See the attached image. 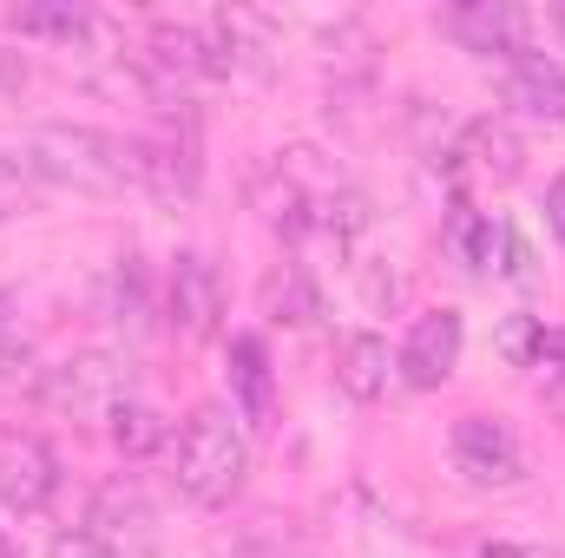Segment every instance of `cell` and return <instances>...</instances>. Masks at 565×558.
Instances as JSON below:
<instances>
[{
    "label": "cell",
    "instance_id": "obj_1",
    "mask_svg": "<svg viewBox=\"0 0 565 558\" xmlns=\"http://www.w3.org/2000/svg\"><path fill=\"white\" fill-rule=\"evenodd\" d=\"M13 158L33 184H60L86 197L139 191V139H113L99 126H33Z\"/></svg>",
    "mask_w": 565,
    "mask_h": 558
},
{
    "label": "cell",
    "instance_id": "obj_2",
    "mask_svg": "<svg viewBox=\"0 0 565 558\" xmlns=\"http://www.w3.org/2000/svg\"><path fill=\"white\" fill-rule=\"evenodd\" d=\"M244 480H250V440L231 420V408H217V401L191 408V420L178 427V447H171V486L191 506L217 513L244 493Z\"/></svg>",
    "mask_w": 565,
    "mask_h": 558
},
{
    "label": "cell",
    "instance_id": "obj_3",
    "mask_svg": "<svg viewBox=\"0 0 565 558\" xmlns=\"http://www.w3.org/2000/svg\"><path fill=\"white\" fill-rule=\"evenodd\" d=\"M46 408L53 415H73V420H113L119 401H132V368L106 348H86V355H66L60 368H46L40 382Z\"/></svg>",
    "mask_w": 565,
    "mask_h": 558
},
{
    "label": "cell",
    "instance_id": "obj_4",
    "mask_svg": "<svg viewBox=\"0 0 565 558\" xmlns=\"http://www.w3.org/2000/svg\"><path fill=\"white\" fill-rule=\"evenodd\" d=\"M447 453H454V473H460L467 486H480V493L526 480V447H520V433L500 415H460Z\"/></svg>",
    "mask_w": 565,
    "mask_h": 558
},
{
    "label": "cell",
    "instance_id": "obj_5",
    "mask_svg": "<svg viewBox=\"0 0 565 558\" xmlns=\"http://www.w3.org/2000/svg\"><path fill=\"white\" fill-rule=\"evenodd\" d=\"M158 315H164L184 342L217 335V315H224V282H217V264H211L204 250H178V257H171Z\"/></svg>",
    "mask_w": 565,
    "mask_h": 558
},
{
    "label": "cell",
    "instance_id": "obj_6",
    "mask_svg": "<svg viewBox=\"0 0 565 558\" xmlns=\"http://www.w3.org/2000/svg\"><path fill=\"white\" fill-rule=\"evenodd\" d=\"M434 26L467 46V53H487V60H507V53H526V33H533V13L513 7V0H454L434 13Z\"/></svg>",
    "mask_w": 565,
    "mask_h": 558
},
{
    "label": "cell",
    "instance_id": "obj_7",
    "mask_svg": "<svg viewBox=\"0 0 565 558\" xmlns=\"http://www.w3.org/2000/svg\"><path fill=\"white\" fill-rule=\"evenodd\" d=\"M86 533L106 539L119 558H151V546H158V513H151V500H145V486L132 473H113V480L93 493Z\"/></svg>",
    "mask_w": 565,
    "mask_h": 558
},
{
    "label": "cell",
    "instance_id": "obj_8",
    "mask_svg": "<svg viewBox=\"0 0 565 558\" xmlns=\"http://www.w3.org/2000/svg\"><path fill=\"white\" fill-rule=\"evenodd\" d=\"M500 99L513 119L526 126H546V132H565V66L546 60V53H507L500 60Z\"/></svg>",
    "mask_w": 565,
    "mask_h": 558
},
{
    "label": "cell",
    "instance_id": "obj_9",
    "mask_svg": "<svg viewBox=\"0 0 565 558\" xmlns=\"http://www.w3.org/2000/svg\"><path fill=\"white\" fill-rule=\"evenodd\" d=\"M460 348H467L460 309H427V315H415L408 342L395 348V375H402L408 388H440V382L460 368Z\"/></svg>",
    "mask_w": 565,
    "mask_h": 558
},
{
    "label": "cell",
    "instance_id": "obj_10",
    "mask_svg": "<svg viewBox=\"0 0 565 558\" xmlns=\"http://www.w3.org/2000/svg\"><path fill=\"white\" fill-rule=\"evenodd\" d=\"M53 493H60V460H53V447L33 440V433L0 440V506H7L13 519H40V513L53 506Z\"/></svg>",
    "mask_w": 565,
    "mask_h": 558
},
{
    "label": "cell",
    "instance_id": "obj_11",
    "mask_svg": "<svg viewBox=\"0 0 565 558\" xmlns=\"http://www.w3.org/2000/svg\"><path fill=\"white\" fill-rule=\"evenodd\" d=\"M139 191L164 204H191L198 197V132H151L139 139Z\"/></svg>",
    "mask_w": 565,
    "mask_h": 558
},
{
    "label": "cell",
    "instance_id": "obj_12",
    "mask_svg": "<svg viewBox=\"0 0 565 558\" xmlns=\"http://www.w3.org/2000/svg\"><path fill=\"white\" fill-rule=\"evenodd\" d=\"M7 26L20 40H53V46H86V40L106 33V20L86 0H13L7 7Z\"/></svg>",
    "mask_w": 565,
    "mask_h": 558
},
{
    "label": "cell",
    "instance_id": "obj_13",
    "mask_svg": "<svg viewBox=\"0 0 565 558\" xmlns=\"http://www.w3.org/2000/svg\"><path fill=\"white\" fill-rule=\"evenodd\" d=\"M447 250L473 270V277H507V250H513V224H500V217H487V211H467V204H454V217H447Z\"/></svg>",
    "mask_w": 565,
    "mask_h": 558
},
{
    "label": "cell",
    "instance_id": "obj_14",
    "mask_svg": "<svg viewBox=\"0 0 565 558\" xmlns=\"http://www.w3.org/2000/svg\"><path fill=\"white\" fill-rule=\"evenodd\" d=\"M388 382H395V348L382 342V335H342L335 342V388L349 395V401H382L388 395Z\"/></svg>",
    "mask_w": 565,
    "mask_h": 558
},
{
    "label": "cell",
    "instance_id": "obj_15",
    "mask_svg": "<svg viewBox=\"0 0 565 558\" xmlns=\"http://www.w3.org/2000/svg\"><path fill=\"white\" fill-rule=\"evenodd\" d=\"M231 401L250 427H270V415H277V382H270L264 335H231Z\"/></svg>",
    "mask_w": 565,
    "mask_h": 558
},
{
    "label": "cell",
    "instance_id": "obj_16",
    "mask_svg": "<svg viewBox=\"0 0 565 558\" xmlns=\"http://www.w3.org/2000/svg\"><path fill=\"white\" fill-rule=\"evenodd\" d=\"M151 315H158L151 277H145L139 257L126 250V257L113 264V277H106V322H113V329H126V335H145V329H151Z\"/></svg>",
    "mask_w": 565,
    "mask_h": 558
},
{
    "label": "cell",
    "instance_id": "obj_17",
    "mask_svg": "<svg viewBox=\"0 0 565 558\" xmlns=\"http://www.w3.org/2000/svg\"><path fill=\"white\" fill-rule=\"evenodd\" d=\"M454 151H460V158H467L473 171L500 178V184H507V178H520V158H526L507 119H467V126H460V144H454Z\"/></svg>",
    "mask_w": 565,
    "mask_h": 558
},
{
    "label": "cell",
    "instance_id": "obj_18",
    "mask_svg": "<svg viewBox=\"0 0 565 558\" xmlns=\"http://www.w3.org/2000/svg\"><path fill=\"white\" fill-rule=\"evenodd\" d=\"M264 309L277 315V322H316L322 315V296H316V282L302 277V264H277L270 277H264Z\"/></svg>",
    "mask_w": 565,
    "mask_h": 558
},
{
    "label": "cell",
    "instance_id": "obj_19",
    "mask_svg": "<svg viewBox=\"0 0 565 558\" xmlns=\"http://www.w3.org/2000/svg\"><path fill=\"white\" fill-rule=\"evenodd\" d=\"M224 558H309V546H302V526H296V519L264 513V519H250V526L237 533V546Z\"/></svg>",
    "mask_w": 565,
    "mask_h": 558
},
{
    "label": "cell",
    "instance_id": "obj_20",
    "mask_svg": "<svg viewBox=\"0 0 565 558\" xmlns=\"http://www.w3.org/2000/svg\"><path fill=\"white\" fill-rule=\"evenodd\" d=\"M164 433H171V427H164V415H158L151 401H139V395L119 401V415H113V447H119L126 460H145L151 447H164Z\"/></svg>",
    "mask_w": 565,
    "mask_h": 558
},
{
    "label": "cell",
    "instance_id": "obj_21",
    "mask_svg": "<svg viewBox=\"0 0 565 558\" xmlns=\"http://www.w3.org/2000/svg\"><path fill=\"white\" fill-rule=\"evenodd\" d=\"M40 204V184L20 171V158H7L0 151V224H13V217H26Z\"/></svg>",
    "mask_w": 565,
    "mask_h": 558
},
{
    "label": "cell",
    "instance_id": "obj_22",
    "mask_svg": "<svg viewBox=\"0 0 565 558\" xmlns=\"http://www.w3.org/2000/svg\"><path fill=\"white\" fill-rule=\"evenodd\" d=\"M540 382H553L565 388V329H540V342H533V362H526Z\"/></svg>",
    "mask_w": 565,
    "mask_h": 558
},
{
    "label": "cell",
    "instance_id": "obj_23",
    "mask_svg": "<svg viewBox=\"0 0 565 558\" xmlns=\"http://www.w3.org/2000/svg\"><path fill=\"white\" fill-rule=\"evenodd\" d=\"M540 329H546V322H533V315H513V322L500 329V348H507V355L526 368V362H533V342H540Z\"/></svg>",
    "mask_w": 565,
    "mask_h": 558
},
{
    "label": "cell",
    "instance_id": "obj_24",
    "mask_svg": "<svg viewBox=\"0 0 565 558\" xmlns=\"http://www.w3.org/2000/svg\"><path fill=\"white\" fill-rule=\"evenodd\" d=\"M46 558H119L106 539H93V533H60L53 546H46Z\"/></svg>",
    "mask_w": 565,
    "mask_h": 558
},
{
    "label": "cell",
    "instance_id": "obj_25",
    "mask_svg": "<svg viewBox=\"0 0 565 558\" xmlns=\"http://www.w3.org/2000/svg\"><path fill=\"white\" fill-rule=\"evenodd\" d=\"M467 558H559L553 546H526V539H480Z\"/></svg>",
    "mask_w": 565,
    "mask_h": 558
},
{
    "label": "cell",
    "instance_id": "obj_26",
    "mask_svg": "<svg viewBox=\"0 0 565 558\" xmlns=\"http://www.w3.org/2000/svg\"><path fill=\"white\" fill-rule=\"evenodd\" d=\"M26 53H13V46H0V99H13V93H26Z\"/></svg>",
    "mask_w": 565,
    "mask_h": 558
},
{
    "label": "cell",
    "instance_id": "obj_27",
    "mask_svg": "<svg viewBox=\"0 0 565 558\" xmlns=\"http://www.w3.org/2000/svg\"><path fill=\"white\" fill-rule=\"evenodd\" d=\"M546 224H553V237L565 244V171L546 184Z\"/></svg>",
    "mask_w": 565,
    "mask_h": 558
},
{
    "label": "cell",
    "instance_id": "obj_28",
    "mask_svg": "<svg viewBox=\"0 0 565 558\" xmlns=\"http://www.w3.org/2000/svg\"><path fill=\"white\" fill-rule=\"evenodd\" d=\"M0 558H20V546H13V539H7V533H0Z\"/></svg>",
    "mask_w": 565,
    "mask_h": 558
},
{
    "label": "cell",
    "instance_id": "obj_29",
    "mask_svg": "<svg viewBox=\"0 0 565 558\" xmlns=\"http://www.w3.org/2000/svg\"><path fill=\"white\" fill-rule=\"evenodd\" d=\"M0 335H7V296H0Z\"/></svg>",
    "mask_w": 565,
    "mask_h": 558
},
{
    "label": "cell",
    "instance_id": "obj_30",
    "mask_svg": "<svg viewBox=\"0 0 565 558\" xmlns=\"http://www.w3.org/2000/svg\"><path fill=\"white\" fill-rule=\"evenodd\" d=\"M553 26H559V33H565V7H559V13H553Z\"/></svg>",
    "mask_w": 565,
    "mask_h": 558
}]
</instances>
